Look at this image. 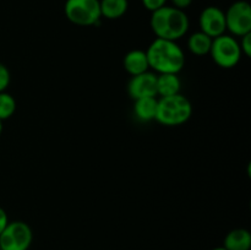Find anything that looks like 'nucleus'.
Here are the masks:
<instances>
[{
  "label": "nucleus",
  "instance_id": "obj_1",
  "mask_svg": "<svg viewBox=\"0 0 251 250\" xmlns=\"http://www.w3.org/2000/svg\"><path fill=\"white\" fill-rule=\"evenodd\" d=\"M150 68L158 74H179L185 65V54L176 42L156 38L146 49Z\"/></svg>",
  "mask_w": 251,
  "mask_h": 250
},
{
  "label": "nucleus",
  "instance_id": "obj_2",
  "mask_svg": "<svg viewBox=\"0 0 251 250\" xmlns=\"http://www.w3.org/2000/svg\"><path fill=\"white\" fill-rule=\"evenodd\" d=\"M150 26L156 38L176 42L189 31L190 21L184 10L166 5L151 12Z\"/></svg>",
  "mask_w": 251,
  "mask_h": 250
},
{
  "label": "nucleus",
  "instance_id": "obj_3",
  "mask_svg": "<svg viewBox=\"0 0 251 250\" xmlns=\"http://www.w3.org/2000/svg\"><path fill=\"white\" fill-rule=\"evenodd\" d=\"M193 115V104L181 93L162 97L158 100L156 122L164 126H179L188 122Z\"/></svg>",
  "mask_w": 251,
  "mask_h": 250
},
{
  "label": "nucleus",
  "instance_id": "obj_4",
  "mask_svg": "<svg viewBox=\"0 0 251 250\" xmlns=\"http://www.w3.org/2000/svg\"><path fill=\"white\" fill-rule=\"evenodd\" d=\"M64 14L71 24L81 27L96 26L102 19L100 0H66Z\"/></svg>",
  "mask_w": 251,
  "mask_h": 250
},
{
  "label": "nucleus",
  "instance_id": "obj_5",
  "mask_svg": "<svg viewBox=\"0 0 251 250\" xmlns=\"http://www.w3.org/2000/svg\"><path fill=\"white\" fill-rule=\"evenodd\" d=\"M210 55L220 68L233 69L238 65L243 54L237 38L225 33L212 39Z\"/></svg>",
  "mask_w": 251,
  "mask_h": 250
},
{
  "label": "nucleus",
  "instance_id": "obj_6",
  "mask_svg": "<svg viewBox=\"0 0 251 250\" xmlns=\"http://www.w3.org/2000/svg\"><path fill=\"white\" fill-rule=\"evenodd\" d=\"M32 240L31 227L24 221H12L0 233V250H28Z\"/></svg>",
  "mask_w": 251,
  "mask_h": 250
},
{
  "label": "nucleus",
  "instance_id": "obj_7",
  "mask_svg": "<svg viewBox=\"0 0 251 250\" xmlns=\"http://www.w3.org/2000/svg\"><path fill=\"white\" fill-rule=\"evenodd\" d=\"M226 15V26L227 31L233 37H243L251 33V5L247 0H237L233 2Z\"/></svg>",
  "mask_w": 251,
  "mask_h": 250
},
{
  "label": "nucleus",
  "instance_id": "obj_8",
  "mask_svg": "<svg viewBox=\"0 0 251 250\" xmlns=\"http://www.w3.org/2000/svg\"><path fill=\"white\" fill-rule=\"evenodd\" d=\"M199 26L201 32L212 39L222 36L227 31L225 11L218 6L205 7L199 16Z\"/></svg>",
  "mask_w": 251,
  "mask_h": 250
},
{
  "label": "nucleus",
  "instance_id": "obj_9",
  "mask_svg": "<svg viewBox=\"0 0 251 250\" xmlns=\"http://www.w3.org/2000/svg\"><path fill=\"white\" fill-rule=\"evenodd\" d=\"M157 75L146 71L140 75L131 76L127 83V93L132 100L145 97H157Z\"/></svg>",
  "mask_w": 251,
  "mask_h": 250
},
{
  "label": "nucleus",
  "instance_id": "obj_10",
  "mask_svg": "<svg viewBox=\"0 0 251 250\" xmlns=\"http://www.w3.org/2000/svg\"><path fill=\"white\" fill-rule=\"evenodd\" d=\"M123 66H124L125 71L131 76H136L149 71L150 64L146 50L132 49V50L127 51L123 59Z\"/></svg>",
  "mask_w": 251,
  "mask_h": 250
},
{
  "label": "nucleus",
  "instance_id": "obj_11",
  "mask_svg": "<svg viewBox=\"0 0 251 250\" xmlns=\"http://www.w3.org/2000/svg\"><path fill=\"white\" fill-rule=\"evenodd\" d=\"M226 250H250L251 233L245 228H235L227 233L223 242Z\"/></svg>",
  "mask_w": 251,
  "mask_h": 250
},
{
  "label": "nucleus",
  "instance_id": "obj_12",
  "mask_svg": "<svg viewBox=\"0 0 251 250\" xmlns=\"http://www.w3.org/2000/svg\"><path fill=\"white\" fill-rule=\"evenodd\" d=\"M156 85L157 96H161V98L180 93L181 81L178 74H158Z\"/></svg>",
  "mask_w": 251,
  "mask_h": 250
},
{
  "label": "nucleus",
  "instance_id": "obj_13",
  "mask_svg": "<svg viewBox=\"0 0 251 250\" xmlns=\"http://www.w3.org/2000/svg\"><path fill=\"white\" fill-rule=\"evenodd\" d=\"M134 100V114L140 122L149 123L156 119L157 104H158L157 97H145Z\"/></svg>",
  "mask_w": 251,
  "mask_h": 250
},
{
  "label": "nucleus",
  "instance_id": "obj_14",
  "mask_svg": "<svg viewBox=\"0 0 251 250\" xmlns=\"http://www.w3.org/2000/svg\"><path fill=\"white\" fill-rule=\"evenodd\" d=\"M100 15L107 20H118L126 14L129 0H100Z\"/></svg>",
  "mask_w": 251,
  "mask_h": 250
},
{
  "label": "nucleus",
  "instance_id": "obj_15",
  "mask_svg": "<svg viewBox=\"0 0 251 250\" xmlns=\"http://www.w3.org/2000/svg\"><path fill=\"white\" fill-rule=\"evenodd\" d=\"M211 44H212V38L201 31H198L191 34L188 38V42H186V46H188L190 53L198 56L210 54Z\"/></svg>",
  "mask_w": 251,
  "mask_h": 250
},
{
  "label": "nucleus",
  "instance_id": "obj_16",
  "mask_svg": "<svg viewBox=\"0 0 251 250\" xmlns=\"http://www.w3.org/2000/svg\"><path fill=\"white\" fill-rule=\"evenodd\" d=\"M16 100L14 96L7 93L6 91L0 92V120L1 122L10 119L16 112Z\"/></svg>",
  "mask_w": 251,
  "mask_h": 250
},
{
  "label": "nucleus",
  "instance_id": "obj_17",
  "mask_svg": "<svg viewBox=\"0 0 251 250\" xmlns=\"http://www.w3.org/2000/svg\"><path fill=\"white\" fill-rule=\"evenodd\" d=\"M10 82H11V74H10V70L7 69L6 65L0 63V92L6 91Z\"/></svg>",
  "mask_w": 251,
  "mask_h": 250
},
{
  "label": "nucleus",
  "instance_id": "obj_18",
  "mask_svg": "<svg viewBox=\"0 0 251 250\" xmlns=\"http://www.w3.org/2000/svg\"><path fill=\"white\" fill-rule=\"evenodd\" d=\"M240 50H242V54L247 58H250L251 55V33L245 34V36L240 37Z\"/></svg>",
  "mask_w": 251,
  "mask_h": 250
},
{
  "label": "nucleus",
  "instance_id": "obj_19",
  "mask_svg": "<svg viewBox=\"0 0 251 250\" xmlns=\"http://www.w3.org/2000/svg\"><path fill=\"white\" fill-rule=\"evenodd\" d=\"M167 1H168V0H141V2H142V5H144L145 9L149 10V11H151V12H153V11H156V10L161 9V7L166 6Z\"/></svg>",
  "mask_w": 251,
  "mask_h": 250
},
{
  "label": "nucleus",
  "instance_id": "obj_20",
  "mask_svg": "<svg viewBox=\"0 0 251 250\" xmlns=\"http://www.w3.org/2000/svg\"><path fill=\"white\" fill-rule=\"evenodd\" d=\"M194 0H171L172 2V6L176 7L179 10H185L193 4Z\"/></svg>",
  "mask_w": 251,
  "mask_h": 250
},
{
  "label": "nucleus",
  "instance_id": "obj_21",
  "mask_svg": "<svg viewBox=\"0 0 251 250\" xmlns=\"http://www.w3.org/2000/svg\"><path fill=\"white\" fill-rule=\"evenodd\" d=\"M9 216H7L6 211L2 207H0V233L4 230V228L6 227L7 223H9Z\"/></svg>",
  "mask_w": 251,
  "mask_h": 250
},
{
  "label": "nucleus",
  "instance_id": "obj_22",
  "mask_svg": "<svg viewBox=\"0 0 251 250\" xmlns=\"http://www.w3.org/2000/svg\"><path fill=\"white\" fill-rule=\"evenodd\" d=\"M212 250H226V249L223 247H217V248H213Z\"/></svg>",
  "mask_w": 251,
  "mask_h": 250
},
{
  "label": "nucleus",
  "instance_id": "obj_23",
  "mask_svg": "<svg viewBox=\"0 0 251 250\" xmlns=\"http://www.w3.org/2000/svg\"><path fill=\"white\" fill-rule=\"evenodd\" d=\"M1 132H2V122L0 120V136H1Z\"/></svg>",
  "mask_w": 251,
  "mask_h": 250
}]
</instances>
